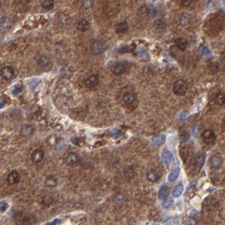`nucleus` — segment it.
<instances>
[{
  "instance_id": "obj_25",
  "label": "nucleus",
  "mask_w": 225,
  "mask_h": 225,
  "mask_svg": "<svg viewBox=\"0 0 225 225\" xmlns=\"http://www.w3.org/2000/svg\"><path fill=\"white\" fill-rule=\"evenodd\" d=\"M123 175H124V178H126V179H132L134 177V175H135V171H134V169L132 168H130V167H126V168H124V171H123Z\"/></svg>"
},
{
  "instance_id": "obj_30",
  "label": "nucleus",
  "mask_w": 225,
  "mask_h": 225,
  "mask_svg": "<svg viewBox=\"0 0 225 225\" xmlns=\"http://www.w3.org/2000/svg\"><path fill=\"white\" fill-rule=\"evenodd\" d=\"M173 204H174V200H173L172 198H166V199H164V201L162 203V207H163V208H168V207H170Z\"/></svg>"
},
{
  "instance_id": "obj_31",
  "label": "nucleus",
  "mask_w": 225,
  "mask_h": 225,
  "mask_svg": "<svg viewBox=\"0 0 225 225\" xmlns=\"http://www.w3.org/2000/svg\"><path fill=\"white\" fill-rule=\"evenodd\" d=\"M0 25H1L2 28H7V27H9L10 25V22L9 19L3 17V19H1V21H0Z\"/></svg>"
},
{
  "instance_id": "obj_14",
  "label": "nucleus",
  "mask_w": 225,
  "mask_h": 225,
  "mask_svg": "<svg viewBox=\"0 0 225 225\" xmlns=\"http://www.w3.org/2000/svg\"><path fill=\"white\" fill-rule=\"evenodd\" d=\"M126 71V66L124 65V63H117L114 68V70H113V72L115 76H119L121 75H123Z\"/></svg>"
},
{
  "instance_id": "obj_26",
  "label": "nucleus",
  "mask_w": 225,
  "mask_h": 225,
  "mask_svg": "<svg viewBox=\"0 0 225 225\" xmlns=\"http://www.w3.org/2000/svg\"><path fill=\"white\" fill-rule=\"evenodd\" d=\"M180 175V167H176V168L171 172V174L168 175V180L170 182H174L177 180V178L179 177Z\"/></svg>"
},
{
  "instance_id": "obj_36",
  "label": "nucleus",
  "mask_w": 225,
  "mask_h": 225,
  "mask_svg": "<svg viewBox=\"0 0 225 225\" xmlns=\"http://www.w3.org/2000/svg\"><path fill=\"white\" fill-rule=\"evenodd\" d=\"M3 102L2 101H0V108L1 107H3Z\"/></svg>"
},
{
  "instance_id": "obj_16",
  "label": "nucleus",
  "mask_w": 225,
  "mask_h": 225,
  "mask_svg": "<svg viewBox=\"0 0 225 225\" xmlns=\"http://www.w3.org/2000/svg\"><path fill=\"white\" fill-rule=\"evenodd\" d=\"M205 158H206V155L204 153H199L196 156L195 158V164L197 167V168H202L203 164L205 162Z\"/></svg>"
},
{
  "instance_id": "obj_10",
  "label": "nucleus",
  "mask_w": 225,
  "mask_h": 225,
  "mask_svg": "<svg viewBox=\"0 0 225 225\" xmlns=\"http://www.w3.org/2000/svg\"><path fill=\"white\" fill-rule=\"evenodd\" d=\"M79 161V157L75 152H70L65 158V162L68 166H73Z\"/></svg>"
},
{
  "instance_id": "obj_19",
  "label": "nucleus",
  "mask_w": 225,
  "mask_h": 225,
  "mask_svg": "<svg viewBox=\"0 0 225 225\" xmlns=\"http://www.w3.org/2000/svg\"><path fill=\"white\" fill-rule=\"evenodd\" d=\"M161 158H162V161L163 162V163L168 165L171 162L172 159H173V155L168 150H164L162 152Z\"/></svg>"
},
{
  "instance_id": "obj_1",
  "label": "nucleus",
  "mask_w": 225,
  "mask_h": 225,
  "mask_svg": "<svg viewBox=\"0 0 225 225\" xmlns=\"http://www.w3.org/2000/svg\"><path fill=\"white\" fill-rule=\"evenodd\" d=\"M14 219L17 225H34L37 222V219L34 216L21 212L16 213Z\"/></svg>"
},
{
  "instance_id": "obj_13",
  "label": "nucleus",
  "mask_w": 225,
  "mask_h": 225,
  "mask_svg": "<svg viewBox=\"0 0 225 225\" xmlns=\"http://www.w3.org/2000/svg\"><path fill=\"white\" fill-rule=\"evenodd\" d=\"M77 29L80 31V32H86L87 30L90 29L91 27V24L89 22L88 20L86 19H82L80 20L79 22L77 23V25H76Z\"/></svg>"
},
{
  "instance_id": "obj_6",
  "label": "nucleus",
  "mask_w": 225,
  "mask_h": 225,
  "mask_svg": "<svg viewBox=\"0 0 225 225\" xmlns=\"http://www.w3.org/2000/svg\"><path fill=\"white\" fill-rule=\"evenodd\" d=\"M14 74H15V72H14L13 68H11V67H3L0 71L1 77L5 80H10V79H12Z\"/></svg>"
},
{
  "instance_id": "obj_2",
  "label": "nucleus",
  "mask_w": 225,
  "mask_h": 225,
  "mask_svg": "<svg viewBox=\"0 0 225 225\" xmlns=\"http://www.w3.org/2000/svg\"><path fill=\"white\" fill-rule=\"evenodd\" d=\"M188 90V84L184 80H178L173 85V92L175 95L184 96Z\"/></svg>"
},
{
  "instance_id": "obj_17",
  "label": "nucleus",
  "mask_w": 225,
  "mask_h": 225,
  "mask_svg": "<svg viewBox=\"0 0 225 225\" xmlns=\"http://www.w3.org/2000/svg\"><path fill=\"white\" fill-rule=\"evenodd\" d=\"M175 44L177 46V48L180 50L184 51L186 49L188 45L187 40L184 37H179L175 40Z\"/></svg>"
},
{
  "instance_id": "obj_32",
  "label": "nucleus",
  "mask_w": 225,
  "mask_h": 225,
  "mask_svg": "<svg viewBox=\"0 0 225 225\" xmlns=\"http://www.w3.org/2000/svg\"><path fill=\"white\" fill-rule=\"evenodd\" d=\"M194 1L195 0H181V4L184 8H188L194 3Z\"/></svg>"
},
{
  "instance_id": "obj_37",
  "label": "nucleus",
  "mask_w": 225,
  "mask_h": 225,
  "mask_svg": "<svg viewBox=\"0 0 225 225\" xmlns=\"http://www.w3.org/2000/svg\"><path fill=\"white\" fill-rule=\"evenodd\" d=\"M0 8H1V2H0Z\"/></svg>"
},
{
  "instance_id": "obj_4",
  "label": "nucleus",
  "mask_w": 225,
  "mask_h": 225,
  "mask_svg": "<svg viewBox=\"0 0 225 225\" xmlns=\"http://www.w3.org/2000/svg\"><path fill=\"white\" fill-rule=\"evenodd\" d=\"M202 138L204 142L206 144L213 145L216 141V135L212 130H206L202 133Z\"/></svg>"
},
{
  "instance_id": "obj_9",
  "label": "nucleus",
  "mask_w": 225,
  "mask_h": 225,
  "mask_svg": "<svg viewBox=\"0 0 225 225\" xmlns=\"http://www.w3.org/2000/svg\"><path fill=\"white\" fill-rule=\"evenodd\" d=\"M98 84V77L96 75L89 76L88 78L85 80V85L87 88H94Z\"/></svg>"
},
{
  "instance_id": "obj_27",
  "label": "nucleus",
  "mask_w": 225,
  "mask_h": 225,
  "mask_svg": "<svg viewBox=\"0 0 225 225\" xmlns=\"http://www.w3.org/2000/svg\"><path fill=\"white\" fill-rule=\"evenodd\" d=\"M41 6L43 9L47 10H52L54 6V0H44L42 3H41Z\"/></svg>"
},
{
  "instance_id": "obj_21",
  "label": "nucleus",
  "mask_w": 225,
  "mask_h": 225,
  "mask_svg": "<svg viewBox=\"0 0 225 225\" xmlns=\"http://www.w3.org/2000/svg\"><path fill=\"white\" fill-rule=\"evenodd\" d=\"M169 188L166 185H163L162 187L159 189L158 191V198L159 199H162L164 200L166 198H168V195H169Z\"/></svg>"
},
{
  "instance_id": "obj_28",
  "label": "nucleus",
  "mask_w": 225,
  "mask_h": 225,
  "mask_svg": "<svg viewBox=\"0 0 225 225\" xmlns=\"http://www.w3.org/2000/svg\"><path fill=\"white\" fill-rule=\"evenodd\" d=\"M166 138L164 136H156L152 140V142L155 144L156 146H162V144H164Z\"/></svg>"
},
{
  "instance_id": "obj_29",
  "label": "nucleus",
  "mask_w": 225,
  "mask_h": 225,
  "mask_svg": "<svg viewBox=\"0 0 225 225\" xmlns=\"http://www.w3.org/2000/svg\"><path fill=\"white\" fill-rule=\"evenodd\" d=\"M155 26L157 29H164L166 27V21L163 19H159L155 21Z\"/></svg>"
},
{
  "instance_id": "obj_11",
  "label": "nucleus",
  "mask_w": 225,
  "mask_h": 225,
  "mask_svg": "<svg viewBox=\"0 0 225 225\" xmlns=\"http://www.w3.org/2000/svg\"><path fill=\"white\" fill-rule=\"evenodd\" d=\"M122 100L124 102V104L131 105L133 104L134 102H135V101H136V96H135V94H133L132 92H127L123 95Z\"/></svg>"
},
{
  "instance_id": "obj_7",
  "label": "nucleus",
  "mask_w": 225,
  "mask_h": 225,
  "mask_svg": "<svg viewBox=\"0 0 225 225\" xmlns=\"http://www.w3.org/2000/svg\"><path fill=\"white\" fill-rule=\"evenodd\" d=\"M146 178L149 182L155 183V182H158L159 180L160 176H159V174L156 169H150L146 172Z\"/></svg>"
},
{
  "instance_id": "obj_33",
  "label": "nucleus",
  "mask_w": 225,
  "mask_h": 225,
  "mask_svg": "<svg viewBox=\"0 0 225 225\" xmlns=\"http://www.w3.org/2000/svg\"><path fill=\"white\" fill-rule=\"evenodd\" d=\"M83 7L85 9H91L92 7V0H84L83 1Z\"/></svg>"
},
{
  "instance_id": "obj_34",
  "label": "nucleus",
  "mask_w": 225,
  "mask_h": 225,
  "mask_svg": "<svg viewBox=\"0 0 225 225\" xmlns=\"http://www.w3.org/2000/svg\"><path fill=\"white\" fill-rule=\"evenodd\" d=\"M21 90H22V86H15V88L13 89V94H15V95H17V94H19V92H21Z\"/></svg>"
},
{
  "instance_id": "obj_5",
  "label": "nucleus",
  "mask_w": 225,
  "mask_h": 225,
  "mask_svg": "<svg viewBox=\"0 0 225 225\" xmlns=\"http://www.w3.org/2000/svg\"><path fill=\"white\" fill-rule=\"evenodd\" d=\"M210 164H211L212 168H215V169L221 168V166L223 164L222 156L219 154V153L212 156L211 158H210Z\"/></svg>"
},
{
  "instance_id": "obj_12",
  "label": "nucleus",
  "mask_w": 225,
  "mask_h": 225,
  "mask_svg": "<svg viewBox=\"0 0 225 225\" xmlns=\"http://www.w3.org/2000/svg\"><path fill=\"white\" fill-rule=\"evenodd\" d=\"M7 180L8 183L10 184H15L16 183H18L19 181V175L17 171H12L10 172L8 178H7Z\"/></svg>"
},
{
  "instance_id": "obj_18",
  "label": "nucleus",
  "mask_w": 225,
  "mask_h": 225,
  "mask_svg": "<svg viewBox=\"0 0 225 225\" xmlns=\"http://www.w3.org/2000/svg\"><path fill=\"white\" fill-rule=\"evenodd\" d=\"M45 184L48 186V187L53 188L55 187L58 184V180L57 178L54 176V175H48L45 180Z\"/></svg>"
},
{
  "instance_id": "obj_15",
  "label": "nucleus",
  "mask_w": 225,
  "mask_h": 225,
  "mask_svg": "<svg viewBox=\"0 0 225 225\" xmlns=\"http://www.w3.org/2000/svg\"><path fill=\"white\" fill-rule=\"evenodd\" d=\"M128 29H129L128 23L126 21H122V22L119 23L116 25L115 32H116V33H119V34H124V33L128 32Z\"/></svg>"
},
{
  "instance_id": "obj_8",
  "label": "nucleus",
  "mask_w": 225,
  "mask_h": 225,
  "mask_svg": "<svg viewBox=\"0 0 225 225\" xmlns=\"http://www.w3.org/2000/svg\"><path fill=\"white\" fill-rule=\"evenodd\" d=\"M32 160L34 163H39L44 158V152L41 149H37L32 153Z\"/></svg>"
},
{
  "instance_id": "obj_23",
  "label": "nucleus",
  "mask_w": 225,
  "mask_h": 225,
  "mask_svg": "<svg viewBox=\"0 0 225 225\" xmlns=\"http://www.w3.org/2000/svg\"><path fill=\"white\" fill-rule=\"evenodd\" d=\"M138 15H139V16L141 18H142V19L145 18V19H146V18H147L150 15L149 9H148L146 6L141 7L139 9V10H138Z\"/></svg>"
},
{
  "instance_id": "obj_24",
  "label": "nucleus",
  "mask_w": 225,
  "mask_h": 225,
  "mask_svg": "<svg viewBox=\"0 0 225 225\" xmlns=\"http://www.w3.org/2000/svg\"><path fill=\"white\" fill-rule=\"evenodd\" d=\"M183 191H184V186L180 183V184H177L175 186V189H174V190H173V196L175 197H180L182 193H183Z\"/></svg>"
},
{
  "instance_id": "obj_3",
  "label": "nucleus",
  "mask_w": 225,
  "mask_h": 225,
  "mask_svg": "<svg viewBox=\"0 0 225 225\" xmlns=\"http://www.w3.org/2000/svg\"><path fill=\"white\" fill-rule=\"evenodd\" d=\"M91 48L94 54H101L106 50V45L102 41H95L92 42Z\"/></svg>"
},
{
  "instance_id": "obj_35",
  "label": "nucleus",
  "mask_w": 225,
  "mask_h": 225,
  "mask_svg": "<svg viewBox=\"0 0 225 225\" xmlns=\"http://www.w3.org/2000/svg\"><path fill=\"white\" fill-rule=\"evenodd\" d=\"M7 207H8V205L6 202H4V201L0 202V212H4L7 209Z\"/></svg>"
},
{
  "instance_id": "obj_20",
  "label": "nucleus",
  "mask_w": 225,
  "mask_h": 225,
  "mask_svg": "<svg viewBox=\"0 0 225 225\" xmlns=\"http://www.w3.org/2000/svg\"><path fill=\"white\" fill-rule=\"evenodd\" d=\"M32 133H33V128H32V125H29V124L23 125L21 130H20V134L24 137L30 136Z\"/></svg>"
},
{
  "instance_id": "obj_22",
  "label": "nucleus",
  "mask_w": 225,
  "mask_h": 225,
  "mask_svg": "<svg viewBox=\"0 0 225 225\" xmlns=\"http://www.w3.org/2000/svg\"><path fill=\"white\" fill-rule=\"evenodd\" d=\"M214 102L219 106H223L225 102V97L223 92H219L214 96Z\"/></svg>"
}]
</instances>
